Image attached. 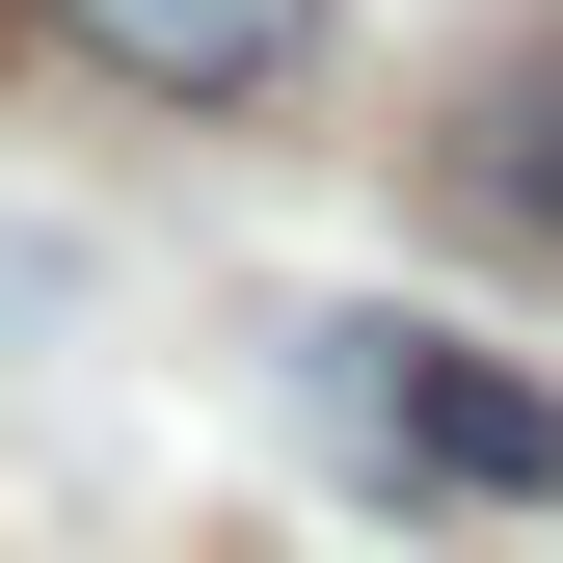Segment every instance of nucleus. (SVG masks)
Here are the masks:
<instances>
[{
    "instance_id": "obj_4",
    "label": "nucleus",
    "mask_w": 563,
    "mask_h": 563,
    "mask_svg": "<svg viewBox=\"0 0 563 563\" xmlns=\"http://www.w3.org/2000/svg\"><path fill=\"white\" fill-rule=\"evenodd\" d=\"M0 27H27V0H0Z\"/></svg>"
},
{
    "instance_id": "obj_3",
    "label": "nucleus",
    "mask_w": 563,
    "mask_h": 563,
    "mask_svg": "<svg viewBox=\"0 0 563 563\" xmlns=\"http://www.w3.org/2000/svg\"><path fill=\"white\" fill-rule=\"evenodd\" d=\"M27 27H81L134 108H268V81L322 54V0H27Z\"/></svg>"
},
{
    "instance_id": "obj_2",
    "label": "nucleus",
    "mask_w": 563,
    "mask_h": 563,
    "mask_svg": "<svg viewBox=\"0 0 563 563\" xmlns=\"http://www.w3.org/2000/svg\"><path fill=\"white\" fill-rule=\"evenodd\" d=\"M430 242H483V268H537L563 296V54H456V108H430Z\"/></svg>"
},
{
    "instance_id": "obj_1",
    "label": "nucleus",
    "mask_w": 563,
    "mask_h": 563,
    "mask_svg": "<svg viewBox=\"0 0 563 563\" xmlns=\"http://www.w3.org/2000/svg\"><path fill=\"white\" fill-rule=\"evenodd\" d=\"M296 402L349 483L402 510H563V376L537 349H456V322H296Z\"/></svg>"
}]
</instances>
